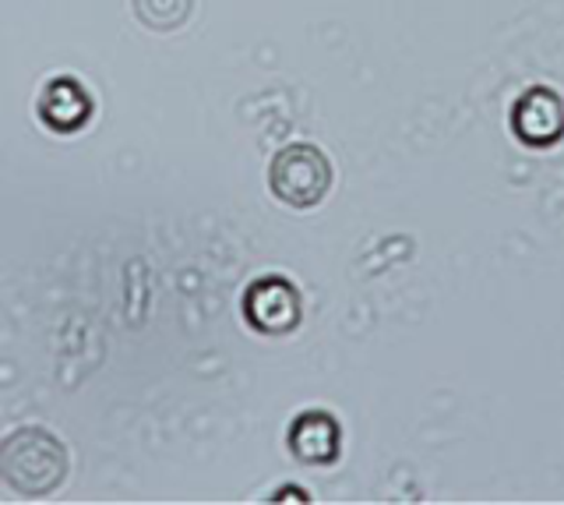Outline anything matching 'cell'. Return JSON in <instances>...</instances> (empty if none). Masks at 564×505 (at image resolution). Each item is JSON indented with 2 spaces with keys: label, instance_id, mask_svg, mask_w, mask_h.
I'll use <instances>...</instances> for the list:
<instances>
[{
  "label": "cell",
  "instance_id": "obj_1",
  "mask_svg": "<svg viewBox=\"0 0 564 505\" xmlns=\"http://www.w3.org/2000/svg\"><path fill=\"white\" fill-rule=\"evenodd\" d=\"M328 181H332L328 160L314 146H304V142L279 152L272 163V191L282 202H290L296 208L322 202Z\"/></svg>",
  "mask_w": 564,
  "mask_h": 505
},
{
  "label": "cell",
  "instance_id": "obj_2",
  "mask_svg": "<svg viewBox=\"0 0 564 505\" xmlns=\"http://www.w3.org/2000/svg\"><path fill=\"white\" fill-rule=\"evenodd\" d=\"M243 311L247 322L261 333H290V329L300 322V298L290 280H279V276H264V280L251 283L243 298Z\"/></svg>",
  "mask_w": 564,
  "mask_h": 505
},
{
  "label": "cell",
  "instance_id": "obj_3",
  "mask_svg": "<svg viewBox=\"0 0 564 505\" xmlns=\"http://www.w3.org/2000/svg\"><path fill=\"white\" fill-rule=\"evenodd\" d=\"M339 425H335V417L328 413H304L296 417L293 428H290V449L296 460L304 463H332L339 456Z\"/></svg>",
  "mask_w": 564,
  "mask_h": 505
},
{
  "label": "cell",
  "instance_id": "obj_4",
  "mask_svg": "<svg viewBox=\"0 0 564 505\" xmlns=\"http://www.w3.org/2000/svg\"><path fill=\"white\" fill-rule=\"evenodd\" d=\"M93 114V99L75 78H53L40 99V117L53 131H75Z\"/></svg>",
  "mask_w": 564,
  "mask_h": 505
}]
</instances>
